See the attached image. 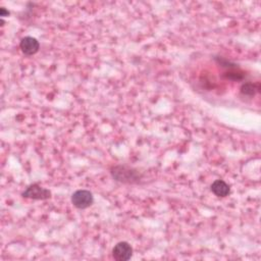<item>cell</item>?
Returning a JSON list of instances; mask_svg holds the SVG:
<instances>
[{
  "instance_id": "obj_6",
  "label": "cell",
  "mask_w": 261,
  "mask_h": 261,
  "mask_svg": "<svg viewBox=\"0 0 261 261\" xmlns=\"http://www.w3.org/2000/svg\"><path fill=\"white\" fill-rule=\"evenodd\" d=\"M211 192L217 197H227L231 193L230 186L223 180H216L211 185Z\"/></svg>"
},
{
  "instance_id": "obj_3",
  "label": "cell",
  "mask_w": 261,
  "mask_h": 261,
  "mask_svg": "<svg viewBox=\"0 0 261 261\" xmlns=\"http://www.w3.org/2000/svg\"><path fill=\"white\" fill-rule=\"evenodd\" d=\"M23 197L34 200H47L51 197V192L48 189L39 186L38 184H33L27 188L23 192Z\"/></svg>"
},
{
  "instance_id": "obj_1",
  "label": "cell",
  "mask_w": 261,
  "mask_h": 261,
  "mask_svg": "<svg viewBox=\"0 0 261 261\" xmlns=\"http://www.w3.org/2000/svg\"><path fill=\"white\" fill-rule=\"evenodd\" d=\"M111 173L116 181L125 184L137 183L141 178V174H139V172L123 166L114 167Z\"/></svg>"
},
{
  "instance_id": "obj_2",
  "label": "cell",
  "mask_w": 261,
  "mask_h": 261,
  "mask_svg": "<svg viewBox=\"0 0 261 261\" xmlns=\"http://www.w3.org/2000/svg\"><path fill=\"white\" fill-rule=\"evenodd\" d=\"M93 202V194L88 190H78L72 195V203L78 209H86Z\"/></svg>"
},
{
  "instance_id": "obj_9",
  "label": "cell",
  "mask_w": 261,
  "mask_h": 261,
  "mask_svg": "<svg viewBox=\"0 0 261 261\" xmlns=\"http://www.w3.org/2000/svg\"><path fill=\"white\" fill-rule=\"evenodd\" d=\"M0 16H1L2 18L8 17L9 16V11L6 10L4 7H1V8H0Z\"/></svg>"
},
{
  "instance_id": "obj_7",
  "label": "cell",
  "mask_w": 261,
  "mask_h": 261,
  "mask_svg": "<svg viewBox=\"0 0 261 261\" xmlns=\"http://www.w3.org/2000/svg\"><path fill=\"white\" fill-rule=\"evenodd\" d=\"M258 91V87L252 83H246L241 87V93L246 96H253Z\"/></svg>"
},
{
  "instance_id": "obj_4",
  "label": "cell",
  "mask_w": 261,
  "mask_h": 261,
  "mask_svg": "<svg viewBox=\"0 0 261 261\" xmlns=\"http://www.w3.org/2000/svg\"><path fill=\"white\" fill-rule=\"evenodd\" d=\"M133 255L132 246L127 242L117 243L113 249V257L116 261H127Z\"/></svg>"
},
{
  "instance_id": "obj_8",
  "label": "cell",
  "mask_w": 261,
  "mask_h": 261,
  "mask_svg": "<svg viewBox=\"0 0 261 261\" xmlns=\"http://www.w3.org/2000/svg\"><path fill=\"white\" fill-rule=\"evenodd\" d=\"M226 77L228 79H232V80H241L243 78V75L241 73H226Z\"/></svg>"
},
{
  "instance_id": "obj_5",
  "label": "cell",
  "mask_w": 261,
  "mask_h": 261,
  "mask_svg": "<svg viewBox=\"0 0 261 261\" xmlns=\"http://www.w3.org/2000/svg\"><path fill=\"white\" fill-rule=\"evenodd\" d=\"M20 48L26 56H34V54H36L39 51L40 44L36 38L28 36L21 40Z\"/></svg>"
}]
</instances>
